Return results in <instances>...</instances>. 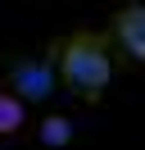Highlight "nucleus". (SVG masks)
<instances>
[{
  "mask_svg": "<svg viewBox=\"0 0 145 150\" xmlns=\"http://www.w3.org/2000/svg\"><path fill=\"white\" fill-rule=\"evenodd\" d=\"M23 123H27V105L18 100L14 91H0V137L23 132Z\"/></svg>",
  "mask_w": 145,
  "mask_h": 150,
  "instance_id": "nucleus-4",
  "label": "nucleus"
},
{
  "mask_svg": "<svg viewBox=\"0 0 145 150\" xmlns=\"http://www.w3.org/2000/svg\"><path fill=\"white\" fill-rule=\"evenodd\" d=\"M54 55L50 59H41V64H32V59H27V64H14L9 68V82H14V96L18 100H45V96L54 91Z\"/></svg>",
  "mask_w": 145,
  "mask_h": 150,
  "instance_id": "nucleus-3",
  "label": "nucleus"
},
{
  "mask_svg": "<svg viewBox=\"0 0 145 150\" xmlns=\"http://www.w3.org/2000/svg\"><path fill=\"white\" fill-rule=\"evenodd\" d=\"M41 146H50V150H59V146H68L72 141V123L63 118V114H50V118H41Z\"/></svg>",
  "mask_w": 145,
  "mask_h": 150,
  "instance_id": "nucleus-5",
  "label": "nucleus"
},
{
  "mask_svg": "<svg viewBox=\"0 0 145 150\" xmlns=\"http://www.w3.org/2000/svg\"><path fill=\"white\" fill-rule=\"evenodd\" d=\"M113 46H122L127 59H136V64H145V5L141 0H132V5H122V9L113 14Z\"/></svg>",
  "mask_w": 145,
  "mask_h": 150,
  "instance_id": "nucleus-2",
  "label": "nucleus"
},
{
  "mask_svg": "<svg viewBox=\"0 0 145 150\" xmlns=\"http://www.w3.org/2000/svg\"><path fill=\"white\" fill-rule=\"evenodd\" d=\"M54 55V73L68 86L77 100L100 105L113 82V55H109V37L104 32H72V37H59L50 46Z\"/></svg>",
  "mask_w": 145,
  "mask_h": 150,
  "instance_id": "nucleus-1",
  "label": "nucleus"
}]
</instances>
